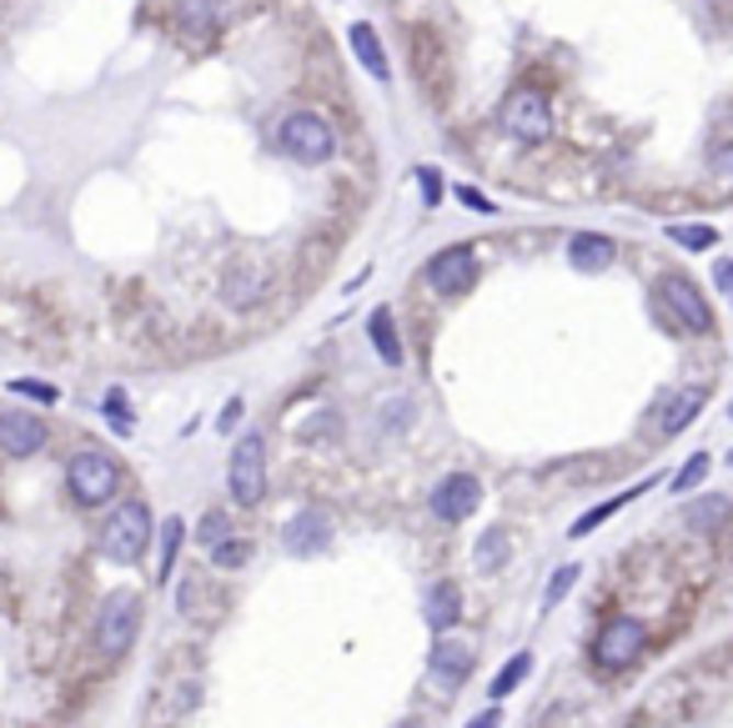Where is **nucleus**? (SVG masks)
Returning <instances> with one entry per match:
<instances>
[{"mask_svg":"<svg viewBox=\"0 0 733 728\" xmlns=\"http://www.w3.org/2000/svg\"><path fill=\"white\" fill-rule=\"evenodd\" d=\"M146 548H151V508L142 498H126L101 527V558L131 568V562L146 558Z\"/></svg>","mask_w":733,"mask_h":728,"instance_id":"obj_1","label":"nucleus"},{"mask_svg":"<svg viewBox=\"0 0 733 728\" xmlns=\"http://www.w3.org/2000/svg\"><path fill=\"white\" fill-rule=\"evenodd\" d=\"M136 633H142V593L111 588L101 598V613H95V648H101V658H126Z\"/></svg>","mask_w":733,"mask_h":728,"instance_id":"obj_2","label":"nucleus"},{"mask_svg":"<svg viewBox=\"0 0 733 728\" xmlns=\"http://www.w3.org/2000/svg\"><path fill=\"white\" fill-rule=\"evenodd\" d=\"M66 488L81 508H106L121 488V463L106 447H81V453L66 463Z\"/></svg>","mask_w":733,"mask_h":728,"instance_id":"obj_3","label":"nucleus"},{"mask_svg":"<svg viewBox=\"0 0 733 728\" xmlns=\"http://www.w3.org/2000/svg\"><path fill=\"white\" fill-rule=\"evenodd\" d=\"M277 146L292 156L296 167H327L331 156H337V132H331L317 111H292L277 126Z\"/></svg>","mask_w":733,"mask_h":728,"instance_id":"obj_4","label":"nucleus"},{"mask_svg":"<svg viewBox=\"0 0 733 728\" xmlns=\"http://www.w3.org/2000/svg\"><path fill=\"white\" fill-rule=\"evenodd\" d=\"M643 648H649V623L633 618V613H618V618H608L604 628H598V638H593V663L608 673L633 669L643 658Z\"/></svg>","mask_w":733,"mask_h":728,"instance_id":"obj_5","label":"nucleus"},{"mask_svg":"<svg viewBox=\"0 0 733 728\" xmlns=\"http://www.w3.org/2000/svg\"><path fill=\"white\" fill-rule=\"evenodd\" d=\"M497 126H503L512 141L538 146L553 136V106H548V96L538 86H518V91L503 101V111H497Z\"/></svg>","mask_w":733,"mask_h":728,"instance_id":"obj_6","label":"nucleus"},{"mask_svg":"<svg viewBox=\"0 0 733 728\" xmlns=\"http://www.w3.org/2000/svg\"><path fill=\"white\" fill-rule=\"evenodd\" d=\"M226 488H232V498H237L241 508H257V502L267 498V442H261V432L237 437L232 467H226Z\"/></svg>","mask_w":733,"mask_h":728,"instance_id":"obj_7","label":"nucleus"},{"mask_svg":"<svg viewBox=\"0 0 733 728\" xmlns=\"http://www.w3.org/2000/svg\"><path fill=\"white\" fill-rule=\"evenodd\" d=\"M658 302L668 311H674L678 322L688 327V332H709L713 327V311H709V297L698 292V282L693 276H684V272H668L658 282Z\"/></svg>","mask_w":733,"mask_h":728,"instance_id":"obj_8","label":"nucleus"},{"mask_svg":"<svg viewBox=\"0 0 733 728\" xmlns=\"http://www.w3.org/2000/svg\"><path fill=\"white\" fill-rule=\"evenodd\" d=\"M477 282V251L473 247H442L432 262H427V287L438 297H462L473 292Z\"/></svg>","mask_w":733,"mask_h":728,"instance_id":"obj_9","label":"nucleus"},{"mask_svg":"<svg viewBox=\"0 0 733 728\" xmlns=\"http://www.w3.org/2000/svg\"><path fill=\"white\" fill-rule=\"evenodd\" d=\"M282 548L292 558H317V553L331 548V517L322 508H302V513L286 517L282 527Z\"/></svg>","mask_w":733,"mask_h":728,"instance_id":"obj_10","label":"nucleus"},{"mask_svg":"<svg viewBox=\"0 0 733 728\" xmlns=\"http://www.w3.org/2000/svg\"><path fill=\"white\" fill-rule=\"evenodd\" d=\"M477 502H483V482L473 473H448V478L432 488V513L442 523H467L477 513Z\"/></svg>","mask_w":733,"mask_h":728,"instance_id":"obj_11","label":"nucleus"},{"mask_svg":"<svg viewBox=\"0 0 733 728\" xmlns=\"http://www.w3.org/2000/svg\"><path fill=\"white\" fill-rule=\"evenodd\" d=\"M46 447V422L31 412H0V453L5 457H36Z\"/></svg>","mask_w":733,"mask_h":728,"instance_id":"obj_12","label":"nucleus"},{"mask_svg":"<svg viewBox=\"0 0 733 728\" xmlns=\"http://www.w3.org/2000/svg\"><path fill=\"white\" fill-rule=\"evenodd\" d=\"M267 297V272H261L257 262H232L222 272V302L226 307H257V302Z\"/></svg>","mask_w":733,"mask_h":728,"instance_id":"obj_13","label":"nucleus"},{"mask_svg":"<svg viewBox=\"0 0 733 728\" xmlns=\"http://www.w3.org/2000/svg\"><path fill=\"white\" fill-rule=\"evenodd\" d=\"M427 673L442 683V689H462L467 673H473V648L467 644H452V638H438L432 653H427Z\"/></svg>","mask_w":733,"mask_h":728,"instance_id":"obj_14","label":"nucleus"},{"mask_svg":"<svg viewBox=\"0 0 733 728\" xmlns=\"http://www.w3.org/2000/svg\"><path fill=\"white\" fill-rule=\"evenodd\" d=\"M618 257V241L604 231H573L568 237V266L573 272H608Z\"/></svg>","mask_w":733,"mask_h":728,"instance_id":"obj_15","label":"nucleus"},{"mask_svg":"<svg viewBox=\"0 0 733 728\" xmlns=\"http://www.w3.org/2000/svg\"><path fill=\"white\" fill-rule=\"evenodd\" d=\"M422 618H427V628H432V633H452V628L462 623V588H458V583L427 588Z\"/></svg>","mask_w":733,"mask_h":728,"instance_id":"obj_16","label":"nucleus"},{"mask_svg":"<svg viewBox=\"0 0 733 728\" xmlns=\"http://www.w3.org/2000/svg\"><path fill=\"white\" fill-rule=\"evenodd\" d=\"M347 41H352V56L366 66V76L372 81H392V66H387V50H382V41H377V31L366 21H357L352 31H347Z\"/></svg>","mask_w":733,"mask_h":728,"instance_id":"obj_17","label":"nucleus"},{"mask_svg":"<svg viewBox=\"0 0 733 728\" xmlns=\"http://www.w3.org/2000/svg\"><path fill=\"white\" fill-rule=\"evenodd\" d=\"M703 402H709V393L703 387H688V393H674L668 397V407H663V422H658V437H678V432L688 428V422L703 412Z\"/></svg>","mask_w":733,"mask_h":728,"instance_id":"obj_18","label":"nucleus"},{"mask_svg":"<svg viewBox=\"0 0 733 728\" xmlns=\"http://www.w3.org/2000/svg\"><path fill=\"white\" fill-rule=\"evenodd\" d=\"M366 337H372V346H377V357L387 362V367H403V342H397L392 307H377L372 317H366Z\"/></svg>","mask_w":733,"mask_h":728,"instance_id":"obj_19","label":"nucleus"},{"mask_svg":"<svg viewBox=\"0 0 733 728\" xmlns=\"http://www.w3.org/2000/svg\"><path fill=\"white\" fill-rule=\"evenodd\" d=\"M729 517H733L729 498H698L684 508V523L693 527V533H719V527H729Z\"/></svg>","mask_w":733,"mask_h":728,"instance_id":"obj_20","label":"nucleus"},{"mask_svg":"<svg viewBox=\"0 0 733 728\" xmlns=\"http://www.w3.org/2000/svg\"><path fill=\"white\" fill-rule=\"evenodd\" d=\"M512 558V543L503 527H487L483 537H477V548H473V562H477V573H503Z\"/></svg>","mask_w":733,"mask_h":728,"instance_id":"obj_21","label":"nucleus"},{"mask_svg":"<svg viewBox=\"0 0 733 728\" xmlns=\"http://www.w3.org/2000/svg\"><path fill=\"white\" fill-rule=\"evenodd\" d=\"M181 31L187 36H212L222 25V0H181Z\"/></svg>","mask_w":733,"mask_h":728,"instance_id":"obj_22","label":"nucleus"},{"mask_svg":"<svg viewBox=\"0 0 733 728\" xmlns=\"http://www.w3.org/2000/svg\"><path fill=\"white\" fill-rule=\"evenodd\" d=\"M649 488H653V482H639V488H628V492H618V498H608V502H598V508H588V513H583L578 523H573V537H588L593 527H604L608 517L618 513V508H628V502H633V498H643Z\"/></svg>","mask_w":733,"mask_h":728,"instance_id":"obj_23","label":"nucleus"},{"mask_svg":"<svg viewBox=\"0 0 733 728\" xmlns=\"http://www.w3.org/2000/svg\"><path fill=\"white\" fill-rule=\"evenodd\" d=\"M528 673H532V653H528V648H522V653H512L508 663L497 669V679L487 683V698H493V704H497V698H508V693L518 689V683L528 679Z\"/></svg>","mask_w":733,"mask_h":728,"instance_id":"obj_24","label":"nucleus"},{"mask_svg":"<svg viewBox=\"0 0 733 728\" xmlns=\"http://www.w3.org/2000/svg\"><path fill=\"white\" fill-rule=\"evenodd\" d=\"M181 537H187V523H181V517H166V533H161V558H156V583H166V578L177 573Z\"/></svg>","mask_w":733,"mask_h":728,"instance_id":"obj_25","label":"nucleus"},{"mask_svg":"<svg viewBox=\"0 0 733 728\" xmlns=\"http://www.w3.org/2000/svg\"><path fill=\"white\" fill-rule=\"evenodd\" d=\"M101 412H106V422H111L116 437H131V432H136V412H131V402H126V387H111L106 402H101Z\"/></svg>","mask_w":733,"mask_h":728,"instance_id":"obj_26","label":"nucleus"},{"mask_svg":"<svg viewBox=\"0 0 733 728\" xmlns=\"http://www.w3.org/2000/svg\"><path fill=\"white\" fill-rule=\"evenodd\" d=\"M578 578H583V562H563V568H553V578H548V588H543V613H553L557 603L573 593Z\"/></svg>","mask_w":733,"mask_h":728,"instance_id":"obj_27","label":"nucleus"},{"mask_svg":"<svg viewBox=\"0 0 733 728\" xmlns=\"http://www.w3.org/2000/svg\"><path fill=\"white\" fill-rule=\"evenodd\" d=\"M668 241H674V247H688V251H709V247H719V231L703 227V221H693V227L678 221V227H668Z\"/></svg>","mask_w":733,"mask_h":728,"instance_id":"obj_28","label":"nucleus"},{"mask_svg":"<svg viewBox=\"0 0 733 728\" xmlns=\"http://www.w3.org/2000/svg\"><path fill=\"white\" fill-rule=\"evenodd\" d=\"M226 537H232V517H226L222 508H206L202 523H196V543H202V548L212 553L216 543H226Z\"/></svg>","mask_w":733,"mask_h":728,"instance_id":"obj_29","label":"nucleus"},{"mask_svg":"<svg viewBox=\"0 0 733 728\" xmlns=\"http://www.w3.org/2000/svg\"><path fill=\"white\" fill-rule=\"evenodd\" d=\"M709 467H713V457H709V453H693V457H688V463L674 473V482H668V488H674V492H693L698 482L709 478Z\"/></svg>","mask_w":733,"mask_h":728,"instance_id":"obj_30","label":"nucleus"},{"mask_svg":"<svg viewBox=\"0 0 733 728\" xmlns=\"http://www.w3.org/2000/svg\"><path fill=\"white\" fill-rule=\"evenodd\" d=\"M206 558H212V568H241V562L251 558V543H247V537L232 533L226 543H216V548L206 553Z\"/></svg>","mask_w":733,"mask_h":728,"instance_id":"obj_31","label":"nucleus"},{"mask_svg":"<svg viewBox=\"0 0 733 728\" xmlns=\"http://www.w3.org/2000/svg\"><path fill=\"white\" fill-rule=\"evenodd\" d=\"M15 397H31V402H46V407H56L60 402V387H50V383H36V377H15V383H5Z\"/></svg>","mask_w":733,"mask_h":728,"instance_id":"obj_32","label":"nucleus"},{"mask_svg":"<svg viewBox=\"0 0 733 728\" xmlns=\"http://www.w3.org/2000/svg\"><path fill=\"white\" fill-rule=\"evenodd\" d=\"M413 412H417V407L407 402V397H392V402L382 407V432H403V428H413Z\"/></svg>","mask_w":733,"mask_h":728,"instance_id":"obj_33","label":"nucleus"},{"mask_svg":"<svg viewBox=\"0 0 733 728\" xmlns=\"http://www.w3.org/2000/svg\"><path fill=\"white\" fill-rule=\"evenodd\" d=\"M337 432H342L337 412H317V422H307V428H302V437H337Z\"/></svg>","mask_w":733,"mask_h":728,"instance_id":"obj_34","label":"nucleus"},{"mask_svg":"<svg viewBox=\"0 0 733 728\" xmlns=\"http://www.w3.org/2000/svg\"><path fill=\"white\" fill-rule=\"evenodd\" d=\"M417 181H422V202L427 206H438L442 202V177L432 167H417Z\"/></svg>","mask_w":733,"mask_h":728,"instance_id":"obj_35","label":"nucleus"},{"mask_svg":"<svg viewBox=\"0 0 733 728\" xmlns=\"http://www.w3.org/2000/svg\"><path fill=\"white\" fill-rule=\"evenodd\" d=\"M458 202H462V206H473V212H483V216H493V212H497V206L487 202L483 192H473V186H458Z\"/></svg>","mask_w":733,"mask_h":728,"instance_id":"obj_36","label":"nucleus"},{"mask_svg":"<svg viewBox=\"0 0 733 728\" xmlns=\"http://www.w3.org/2000/svg\"><path fill=\"white\" fill-rule=\"evenodd\" d=\"M713 287H719V292H723V297H729V302H733V257H723V262H719V266H713Z\"/></svg>","mask_w":733,"mask_h":728,"instance_id":"obj_37","label":"nucleus"},{"mask_svg":"<svg viewBox=\"0 0 733 728\" xmlns=\"http://www.w3.org/2000/svg\"><path fill=\"white\" fill-rule=\"evenodd\" d=\"M237 422H241V397H226V407H222V418H216V428H222V432H237Z\"/></svg>","mask_w":733,"mask_h":728,"instance_id":"obj_38","label":"nucleus"},{"mask_svg":"<svg viewBox=\"0 0 733 728\" xmlns=\"http://www.w3.org/2000/svg\"><path fill=\"white\" fill-rule=\"evenodd\" d=\"M467 728H503V708H497V704H493V708H483V714H477Z\"/></svg>","mask_w":733,"mask_h":728,"instance_id":"obj_39","label":"nucleus"},{"mask_svg":"<svg viewBox=\"0 0 733 728\" xmlns=\"http://www.w3.org/2000/svg\"><path fill=\"white\" fill-rule=\"evenodd\" d=\"M729 467H733V453H729Z\"/></svg>","mask_w":733,"mask_h":728,"instance_id":"obj_40","label":"nucleus"},{"mask_svg":"<svg viewBox=\"0 0 733 728\" xmlns=\"http://www.w3.org/2000/svg\"><path fill=\"white\" fill-rule=\"evenodd\" d=\"M403 728H417V724H403Z\"/></svg>","mask_w":733,"mask_h":728,"instance_id":"obj_41","label":"nucleus"}]
</instances>
